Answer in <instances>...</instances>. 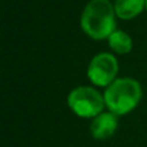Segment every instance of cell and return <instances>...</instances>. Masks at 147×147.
Instances as JSON below:
<instances>
[{"instance_id":"cell-4","label":"cell","mask_w":147,"mask_h":147,"mask_svg":"<svg viewBox=\"0 0 147 147\" xmlns=\"http://www.w3.org/2000/svg\"><path fill=\"white\" fill-rule=\"evenodd\" d=\"M117 74V61L109 53H101L92 59L88 69V78L92 83L99 86L110 85L115 81Z\"/></svg>"},{"instance_id":"cell-2","label":"cell","mask_w":147,"mask_h":147,"mask_svg":"<svg viewBox=\"0 0 147 147\" xmlns=\"http://www.w3.org/2000/svg\"><path fill=\"white\" fill-rule=\"evenodd\" d=\"M142 97L138 81L129 78L112 81L105 92V103L115 115H124L132 111Z\"/></svg>"},{"instance_id":"cell-3","label":"cell","mask_w":147,"mask_h":147,"mask_svg":"<svg viewBox=\"0 0 147 147\" xmlns=\"http://www.w3.org/2000/svg\"><path fill=\"white\" fill-rule=\"evenodd\" d=\"M69 106L76 115L81 117H93L101 114L105 98L93 88L79 86L69 96Z\"/></svg>"},{"instance_id":"cell-1","label":"cell","mask_w":147,"mask_h":147,"mask_svg":"<svg viewBox=\"0 0 147 147\" xmlns=\"http://www.w3.org/2000/svg\"><path fill=\"white\" fill-rule=\"evenodd\" d=\"M81 27L86 35L99 40L115 31V8L110 0H92L81 16Z\"/></svg>"},{"instance_id":"cell-5","label":"cell","mask_w":147,"mask_h":147,"mask_svg":"<svg viewBox=\"0 0 147 147\" xmlns=\"http://www.w3.org/2000/svg\"><path fill=\"white\" fill-rule=\"evenodd\" d=\"M117 128L116 115L112 112L99 114L93 120L90 127V132L96 140H107L115 133Z\"/></svg>"},{"instance_id":"cell-6","label":"cell","mask_w":147,"mask_h":147,"mask_svg":"<svg viewBox=\"0 0 147 147\" xmlns=\"http://www.w3.org/2000/svg\"><path fill=\"white\" fill-rule=\"evenodd\" d=\"M146 7V0H116L115 13L121 20H132Z\"/></svg>"},{"instance_id":"cell-8","label":"cell","mask_w":147,"mask_h":147,"mask_svg":"<svg viewBox=\"0 0 147 147\" xmlns=\"http://www.w3.org/2000/svg\"><path fill=\"white\" fill-rule=\"evenodd\" d=\"M146 8H147V0H146Z\"/></svg>"},{"instance_id":"cell-7","label":"cell","mask_w":147,"mask_h":147,"mask_svg":"<svg viewBox=\"0 0 147 147\" xmlns=\"http://www.w3.org/2000/svg\"><path fill=\"white\" fill-rule=\"evenodd\" d=\"M109 44L116 53L119 54H127L132 51V39L124 31L115 30L111 35L109 36Z\"/></svg>"}]
</instances>
